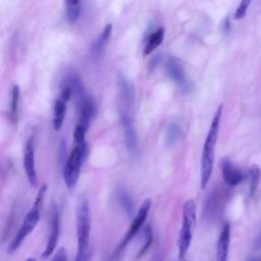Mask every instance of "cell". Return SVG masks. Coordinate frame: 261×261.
Listing matches in <instances>:
<instances>
[{
  "mask_svg": "<svg viewBox=\"0 0 261 261\" xmlns=\"http://www.w3.org/2000/svg\"><path fill=\"white\" fill-rule=\"evenodd\" d=\"M221 29H222V32H223L224 34L229 33V31H230V20H229V17H226V18L223 20V22H222V24H221Z\"/></svg>",
  "mask_w": 261,
  "mask_h": 261,
  "instance_id": "26",
  "label": "cell"
},
{
  "mask_svg": "<svg viewBox=\"0 0 261 261\" xmlns=\"http://www.w3.org/2000/svg\"><path fill=\"white\" fill-rule=\"evenodd\" d=\"M251 1L252 0H241L240 4H239V6H238V8L234 12V15H233L236 19H241L246 15L247 10H248V8L251 4Z\"/></svg>",
  "mask_w": 261,
  "mask_h": 261,
  "instance_id": "24",
  "label": "cell"
},
{
  "mask_svg": "<svg viewBox=\"0 0 261 261\" xmlns=\"http://www.w3.org/2000/svg\"><path fill=\"white\" fill-rule=\"evenodd\" d=\"M66 17L69 22H75L81 14V0H65Z\"/></svg>",
  "mask_w": 261,
  "mask_h": 261,
  "instance_id": "20",
  "label": "cell"
},
{
  "mask_svg": "<svg viewBox=\"0 0 261 261\" xmlns=\"http://www.w3.org/2000/svg\"><path fill=\"white\" fill-rule=\"evenodd\" d=\"M226 200V190L222 188H216L207 197L204 206V214L207 218L215 217L222 208L224 201Z\"/></svg>",
  "mask_w": 261,
  "mask_h": 261,
  "instance_id": "12",
  "label": "cell"
},
{
  "mask_svg": "<svg viewBox=\"0 0 261 261\" xmlns=\"http://www.w3.org/2000/svg\"><path fill=\"white\" fill-rule=\"evenodd\" d=\"M163 39H164V29L158 28L149 36L147 44L144 48V55H148L152 53L162 43Z\"/></svg>",
  "mask_w": 261,
  "mask_h": 261,
  "instance_id": "17",
  "label": "cell"
},
{
  "mask_svg": "<svg viewBox=\"0 0 261 261\" xmlns=\"http://www.w3.org/2000/svg\"><path fill=\"white\" fill-rule=\"evenodd\" d=\"M120 123L123 128L126 149L132 157H137L139 153V140L135 127L134 118L129 112V108L121 107L119 110Z\"/></svg>",
  "mask_w": 261,
  "mask_h": 261,
  "instance_id": "6",
  "label": "cell"
},
{
  "mask_svg": "<svg viewBox=\"0 0 261 261\" xmlns=\"http://www.w3.org/2000/svg\"><path fill=\"white\" fill-rule=\"evenodd\" d=\"M249 177H250V186H249L250 196L253 197L257 191V188H258V185L260 181V177H261V170L257 164H253L250 167Z\"/></svg>",
  "mask_w": 261,
  "mask_h": 261,
  "instance_id": "22",
  "label": "cell"
},
{
  "mask_svg": "<svg viewBox=\"0 0 261 261\" xmlns=\"http://www.w3.org/2000/svg\"><path fill=\"white\" fill-rule=\"evenodd\" d=\"M150 208H151V201L150 199H146L143 204L141 205V207L139 208V210L137 211V213L135 214L134 218H133V221L130 223V226L128 227L125 236L123 237L121 243L119 244L118 248L116 249L115 251V256L118 255L123 249L124 247L137 236V233L140 231V229L142 228L144 222L146 221L147 219V216L149 214V211H150Z\"/></svg>",
  "mask_w": 261,
  "mask_h": 261,
  "instance_id": "7",
  "label": "cell"
},
{
  "mask_svg": "<svg viewBox=\"0 0 261 261\" xmlns=\"http://www.w3.org/2000/svg\"><path fill=\"white\" fill-rule=\"evenodd\" d=\"M91 230V213L87 200H83L76 208L77 252L75 261H87V248Z\"/></svg>",
  "mask_w": 261,
  "mask_h": 261,
  "instance_id": "4",
  "label": "cell"
},
{
  "mask_svg": "<svg viewBox=\"0 0 261 261\" xmlns=\"http://www.w3.org/2000/svg\"><path fill=\"white\" fill-rule=\"evenodd\" d=\"M52 261H67V255L64 248H60L54 255Z\"/></svg>",
  "mask_w": 261,
  "mask_h": 261,
  "instance_id": "25",
  "label": "cell"
},
{
  "mask_svg": "<svg viewBox=\"0 0 261 261\" xmlns=\"http://www.w3.org/2000/svg\"><path fill=\"white\" fill-rule=\"evenodd\" d=\"M142 240H143V245L137 254V259L142 258L146 254V252L149 250V248L153 242V231H152V228L150 225H146L143 228Z\"/></svg>",
  "mask_w": 261,
  "mask_h": 261,
  "instance_id": "21",
  "label": "cell"
},
{
  "mask_svg": "<svg viewBox=\"0 0 261 261\" xmlns=\"http://www.w3.org/2000/svg\"><path fill=\"white\" fill-rule=\"evenodd\" d=\"M87 150L86 144H75L63 168V180L68 190L75 188Z\"/></svg>",
  "mask_w": 261,
  "mask_h": 261,
  "instance_id": "5",
  "label": "cell"
},
{
  "mask_svg": "<svg viewBox=\"0 0 261 261\" xmlns=\"http://www.w3.org/2000/svg\"><path fill=\"white\" fill-rule=\"evenodd\" d=\"M180 133H181L180 125L175 121L170 122L166 128V143L168 145H173L178 140Z\"/></svg>",
  "mask_w": 261,
  "mask_h": 261,
  "instance_id": "23",
  "label": "cell"
},
{
  "mask_svg": "<svg viewBox=\"0 0 261 261\" xmlns=\"http://www.w3.org/2000/svg\"><path fill=\"white\" fill-rule=\"evenodd\" d=\"M117 85H118L119 95L122 101V107L130 108L135 103V97H136L134 85L123 74L118 75Z\"/></svg>",
  "mask_w": 261,
  "mask_h": 261,
  "instance_id": "13",
  "label": "cell"
},
{
  "mask_svg": "<svg viewBox=\"0 0 261 261\" xmlns=\"http://www.w3.org/2000/svg\"><path fill=\"white\" fill-rule=\"evenodd\" d=\"M71 89L69 87L63 86L59 97L55 101L53 111V127L55 130H59L63 124L66 113V105L71 98Z\"/></svg>",
  "mask_w": 261,
  "mask_h": 261,
  "instance_id": "11",
  "label": "cell"
},
{
  "mask_svg": "<svg viewBox=\"0 0 261 261\" xmlns=\"http://www.w3.org/2000/svg\"><path fill=\"white\" fill-rule=\"evenodd\" d=\"M50 232L47 239V243L45 249L41 255L42 259L49 258L56 249L59 234H60V215L57 207H53L51 213V220H50Z\"/></svg>",
  "mask_w": 261,
  "mask_h": 261,
  "instance_id": "10",
  "label": "cell"
},
{
  "mask_svg": "<svg viewBox=\"0 0 261 261\" xmlns=\"http://www.w3.org/2000/svg\"><path fill=\"white\" fill-rule=\"evenodd\" d=\"M25 261H35V259L34 258H28Z\"/></svg>",
  "mask_w": 261,
  "mask_h": 261,
  "instance_id": "30",
  "label": "cell"
},
{
  "mask_svg": "<svg viewBox=\"0 0 261 261\" xmlns=\"http://www.w3.org/2000/svg\"><path fill=\"white\" fill-rule=\"evenodd\" d=\"M222 113V104H220L217 110L214 113L212 118L208 134L206 136L202 155H201V165H200V186L201 189H206L214 166V158H215V146L218 138L220 118Z\"/></svg>",
  "mask_w": 261,
  "mask_h": 261,
  "instance_id": "1",
  "label": "cell"
},
{
  "mask_svg": "<svg viewBox=\"0 0 261 261\" xmlns=\"http://www.w3.org/2000/svg\"><path fill=\"white\" fill-rule=\"evenodd\" d=\"M117 199L123 208V211L128 217H133L135 213V204L130 198V196L123 189L117 190Z\"/></svg>",
  "mask_w": 261,
  "mask_h": 261,
  "instance_id": "19",
  "label": "cell"
},
{
  "mask_svg": "<svg viewBox=\"0 0 261 261\" xmlns=\"http://www.w3.org/2000/svg\"><path fill=\"white\" fill-rule=\"evenodd\" d=\"M22 164H23V169L30 185L32 187H36L38 184V174H37V168H36L35 142L33 138H30L25 143Z\"/></svg>",
  "mask_w": 261,
  "mask_h": 261,
  "instance_id": "9",
  "label": "cell"
},
{
  "mask_svg": "<svg viewBox=\"0 0 261 261\" xmlns=\"http://www.w3.org/2000/svg\"><path fill=\"white\" fill-rule=\"evenodd\" d=\"M46 191H47V186L44 184L39 189V192L36 196V199L34 201V204L32 206V208L25 214V216L23 218V221H22L18 231L16 232L15 237L13 238L11 243L9 244V246L7 248V253L8 254H12L13 252H15L19 248V246L22 244V242L25 240V238L37 226V224L40 220V217H41V209H42V206H43Z\"/></svg>",
  "mask_w": 261,
  "mask_h": 261,
  "instance_id": "2",
  "label": "cell"
},
{
  "mask_svg": "<svg viewBox=\"0 0 261 261\" xmlns=\"http://www.w3.org/2000/svg\"><path fill=\"white\" fill-rule=\"evenodd\" d=\"M254 249L255 250H261V229L259 233L257 234L255 241H254Z\"/></svg>",
  "mask_w": 261,
  "mask_h": 261,
  "instance_id": "27",
  "label": "cell"
},
{
  "mask_svg": "<svg viewBox=\"0 0 261 261\" xmlns=\"http://www.w3.org/2000/svg\"><path fill=\"white\" fill-rule=\"evenodd\" d=\"M230 242V225L225 223L220 231L216 246V261H227Z\"/></svg>",
  "mask_w": 261,
  "mask_h": 261,
  "instance_id": "15",
  "label": "cell"
},
{
  "mask_svg": "<svg viewBox=\"0 0 261 261\" xmlns=\"http://www.w3.org/2000/svg\"><path fill=\"white\" fill-rule=\"evenodd\" d=\"M166 72H167L168 76L175 84L179 85L181 87L182 91H185L186 93H189L193 89L191 82L187 81L185 69H184V66H182L180 60L177 59L176 57H174V56L168 57V59L166 61Z\"/></svg>",
  "mask_w": 261,
  "mask_h": 261,
  "instance_id": "8",
  "label": "cell"
},
{
  "mask_svg": "<svg viewBox=\"0 0 261 261\" xmlns=\"http://www.w3.org/2000/svg\"><path fill=\"white\" fill-rule=\"evenodd\" d=\"M111 32H112V25L111 23H108L105 25V28L103 29L102 33L100 34V36L95 40V42L93 43L92 45V48H91V51H90V54H91V57L94 59V60H97L99 59V57L102 55L103 51H104V48L106 46V44L108 43V40L110 38V35H111Z\"/></svg>",
  "mask_w": 261,
  "mask_h": 261,
  "instance_id": "16",
  "label": "cell"
},
{
  "mask_svg": "<svg viewBox=\"0 0 261 261\" xmlns=\"http://www.w3.org/2000/svg\"><path fill=\"white\" fill-rule=\"evenodd\" d=\"M197 209L194 200H187L182 206L181 227L177 239V248L179 258H185L192 244L193 232L196 226Z\"/></svg>",
  "mask_w": 261,
  "mask_h": 261,
  "instance_id": "3",
  "label": "cell"
},
{
  "mask_svg": "<svg viewBox=\"0 0 261 261\" xmlns=\"http://www.w3.org/2000/svg\"><path fill=\"white\" fill-rule=\"evenodd\" d=\"M221 172L224 181L231 187L238 186L241 184L244 179V174L241 171L240 168H238L236 165H233L228 159L223 158L220 163Z\"/></svg>",
  "mask_w": 261,
  "mask_h": 261,
  "instance_id": "14",
  "label": "cell"
},
{
  "mask_svg": "<svg viewBox=\"0 0 261 261\" xmlns=\"http://www.w3.org/2000/svg\"><path fill=\"white\" fill-rule=\"evenodd\" d=\"M19 96L20 91L17 85H14L11 90V99H10V109H9V117L10 120L15 123L17 122L18 117V109H19Z\"/></svg>",
  "mask_w": 261,
  "mask_h": 261,
  "instance_id": "18",
  "label": "cell"
},
{
  "mask_svg": "<svg viewBox=\"0 0 261 261\" xmlns=\"http://www.w3.org/2000/svg\"><path fill=\"white\" fill-rule=\"evenodd\" d=\"M159 60H160V55H156V56L152 59V61L150 62V68L153 69L154 67H156V65H157V63L159 62Z\"/></svg>",
  "mask_w": 261,
  "mask_h": 261,
  "instance_id": "28",
  "label": "cell"
},
{
  "mask_svg": "<svg viewBox=\"0 0 261 261\" xmlns=\"http://www.w3.org/2000/svg\"><path fill=\"white\" fill-rule=\"evenodd\" d=\"M248 261H261V257H252Z\"/></svg>",
  "mask_w": 261,
  "mask_h": 261,
  "instance_id": "29",
  "label": "cell"
}]
</instances>
